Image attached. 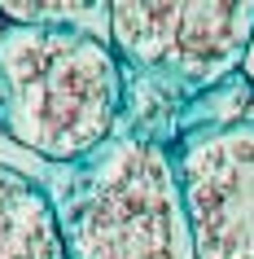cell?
<instances>
[{
	"label": "cell",
	"instance_id": "obj_7",
	"mask_svg": "<svg viewBox=\"0 0 254 259\" xmlns=\"http://www.w3.org/2000/svg\"><path fill=\"white\" fill-rule=\"evenodd\" d=\"M241 75H245V83L254 88V40H250V49H245V62H241Z\"/></svg>",
	"mask_w": 254,
	"mask_h": 259
},
{
	"label": "cell",
	"instance_id": "obj_6",
	"mask_svg": "<svg viewBox=\"0 0 254 259\" xmlns=\"http://www.w3.org/2000/svg\"><path fill=\"white\" fill-rule=\"evenodd\" d=\"M88 14H110V5L88 0H0L5 27H79Z\"/></svg>",
	"mask_w": 254,
	"mask_h": 259
},
{
	"label": "cell",
	"instance_id": "obj_4",
	"mask_svg": "<svg viewBox=\"0 0 254 259\" xmlns=\"http://www.w3.org/2000/svg\"><path fill=\"white\" fill-rule=\"evenodd\" d=\"M175 171L197 259H254V119L188 137Z\"/></svg>",
	"mask_w": 254,
	"mask_h": 259
},
{
	"label": "cell",
	"instance_id": "obj_3",
	"mask_svg": "<svg viewBox=\"0 0 254 259\" xmlns=\"http://www.w3.org/2000/svg\"><path fill=\"white\" fill-rule=\"evenodd\" d=\"M106 18L132 66L184 88L228 79L254 40V0H114Z\"/></svg>",
	"mask_w": 254,
	"mask_h": 259
},
{
	"label": "cell",
	"instance_id": "obj_1",
	"mask_svg": "<svg viewBox=\"0 0 254 259\" xmlns=\"http://www.w3.org/2000/svg\"><path fill=\"white\" fill-rule=\"evenodd\" d=\"M123 70L79 27L0 31V132L48 163L79 167L114 141Z\"/></svg>",
	"mask_w": 254,
	"mask_h": 259
},
{
	"label": "cell",
	"instance_id": "obj_2",
	"mask_svg": "<svg viewBox=\"0 0 254 259\" xmlns=\"http://www.w3.org/2000/svg\"><path fill=\"white\" fill-rule=\"evenodd\" d=\"M66 259H197L175 154L114 137L57 189Z\"/></svg>",
	"mask_w": 254,
	"mask_h": 259
},
{
	"label": "cell",
	"instance_id": "obj_8",
	"mask_svg": "<svg viewBox=\"0 0 254 259\" xmlns=\"http://www.w3.org/2000/svg\"><path fill=\"white\" fill-rule=\"evenodd\" d=\"M0 31H5V18H0Z\"/></svg>",
	"mask_w": 254,
	"mask_h": 259
},
{
	"label": "cell",
	"instance_id": "obj_5",
	"mask_svg": "<svg viewBox=\"0 0 254 259\" xmlns=\"http://www.w3.org/2000/svg\"><path fill=\"white\" fill-rule=\"evenodd\" d=\"M0 259H66L57 198L14 167H0Z\"/></svg>",
	"mask_w": 254,
	"mask_h": 259
}]
</instances>
